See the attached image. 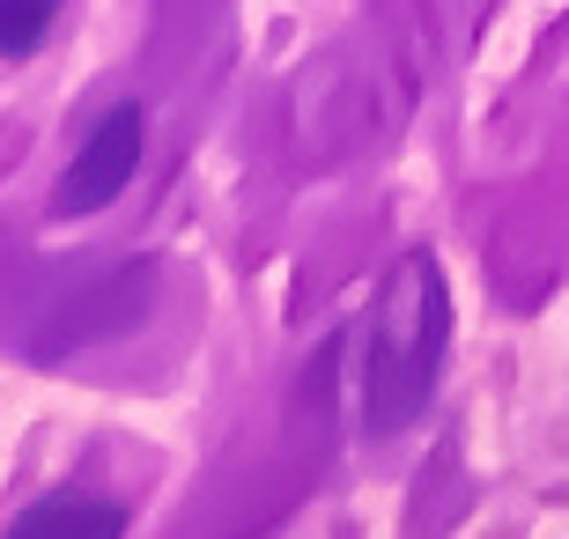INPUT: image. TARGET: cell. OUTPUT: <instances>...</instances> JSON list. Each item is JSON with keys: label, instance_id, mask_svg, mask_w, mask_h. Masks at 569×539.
I'll return each instance as SVG.
<instances>
[{"label": "cell", "instance_id": "7a4b0ae2", "mask_svg": "<svg viewBox=\"0 0 569 539\" xmlns=\"http://www.w3.org/2000/svg\"><path fill=\"white\" fill-rule=\"evenodd\" d=\"M141 111L119 104L104 111V119L89 126V141L74 148V163L60 170V192H52V214H97L111 208L119 192H127V178L141 170Z\"/></svg>", "mask_w": 569, "mask_h": 539}, {"label": "cell", "instance_id": "3957f363", "mask_svg": "<svg viewBox=\"0 0 569 539\" xmlns=\"http://www.w3.org/2000/svg\"><path fill=\"white\" fill-rule=\"evenodd\" d=\"M0 539H127V502L60 488V496H38L30 510H16L0 525Z\"/></svg>", "mask_w": 569, "mask_h": 539}, {"label": "cell", "instance_id": "6da1fadb", "mask_svg": "<svg viewBox=\"0 0 569 539\" xmlns=\"http://www.w3.org/2000/svg\"><path fill=\"white\" fill-rule=\"evenodd\" d=\"M451 348V289L443 267L429 251H407L400 267L385 273L378 303L362 318V348H356V407L362 436H400L407 421L429 407Z\"/></svg>", "mask_w": 569, "mask_h": 539}, {"label": "cell", "instance_id": "277c9868", "mask_svg": "<svg viewBox=\"0 0 569 539\" xmlns=\"http://www.w3.org/2000/svg\"><path fill=\"white\" fill-rule=\"evenodd\" d=\"M52 22H60V0H0V60H30Z\"/></svg>", "mask_w": 569, "mask_h": 539}]
</instances>
